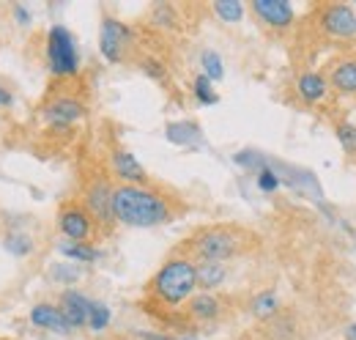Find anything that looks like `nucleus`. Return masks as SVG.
<instances>
[{"label":"nucleus","instance_id":"nucleus-1","mask_svg":"<svg viewBox=\"0 0 356 340\" xmlns=\"http://www.w3.org/2000/svg\"><path fill=\"white\" fill-rule=\"evenodd\" d=\"M113 217L127 228H156L173 222L176 206L170 195L154 190L151 184L145 187L118 184L113 190Z\"/></svg>","mask_w":356,"mask_h":340},{"label":"nucleus","instance_id":"nucleus-2","mask_svg":"<svg viewBox=\"0 0 356 340\" xmlns=\"http://www.w3.org/2000/svg\"><path fill=\"white\" fill-rule=\"evenodd\" d=\"M148 294L168 310H176L181 304H186L197 294V266H195V261L186 258V255L168 258L159 266V272L151 277Z\"/></svg>","mask_w":356,"mask_h":340},{"label":"nucleus","instance_id":"nucleus-3","mask_svg":"<svg viewBox=\"0 0 356 340\" xmlns=\"http://www.w3.org/2000/svg\"><path fill=\"white\" fill-rule=\"evenodd\" d=\"M252 245V236L233 225H211L200 228L195 236L186 239V247H181V255L192 258L195 263H225L236 255H241Z\"/></svg>","mask_w":356,"mask_h":340},{"label":"nucleus","instance_id":"nucleus-4","mask_svg":"<svg viewBox=\"0 0 356 340\" xmlns=\"http://www.w3.org/2000/svg\"><path fill=\"white\" fill-rule=\"evenodd\" d=\"M47 69L52 77H74L80 72V52H77V39L66 25H52L47 31Z\"/></svg>","mask_w":356,"mask_h":340},{"label":"nucleus","instance_id":"nucleus-5","mask_svg":"<svg viewBox=\"0 0 356 340\" xmlns=\"http://www.w3.org/2000/svg\"><path fill=\"white\" fill-rule=\"evenodd\" d=\"M134 47V31L115 20V17H104L102 20V31H99V52L107 63H124L129 58Z\"/></svg>","mask_w":356,"mask_h":340},{"label":"nucleus","instance_id":"nucleus-6","mask_svg":"<svg viewBox=\"0 0 356 340\" xmlns=\"http://www.w3.org/2000/svg\"><path fill=\"white\" fill-rule=\"evenodd\" d=\"M318 28L332 39H354L356 36V14L346 3H323L315 14Z\"/></svg>","mask_w":356,"mask_h":340},{"label":"nucleus","instance_id":"nucleus-7","mask_svg":"<svg viewBox=\"0 0 356 340\" xmlns=\"http://www.w3.org/2000/svg\"><path fill=\"white\" fill-rule=\"evenodd\" d=\"M58 231L66 236V242H90L99 225L93 222V217L83 203L69 201L58 212Z\"/></svg>","mask_w":356,"mask_h":340},{"label":"nucleus","instance_id":"nucleus-8","mask_svg":"<svg viewBox=\"0 0 356 340\" xmlns=\"http://www.w3.org/2000/svg\"><path fill=\"white\" fill-rule=\"evenodd\" d=\"M86 102H80L77 96H69V93H60L55 99H49L42 110V118L47 121V127L52 129H69L74 124H80L86 118Z\"/></svg>","mask_w":356,"mask_h":340},{"label":"nucleus","instance_id":"nucleus-9","mask_svg":"<svg viewBox=\"0 0 356 340\" xmlns=\"http://www.w3.org/2000/svg\"><path fill=\"white\" fill-rule=\"evenodd\" d=\"M113 190L115 187H110L107 178H96V181H90L86 195H83V206L88 209L93 222L102 231L115 225V217H113Z\"/></svg>","mask_w":356,"mask_h":340},{"label":"nucleus","instance_id":"nucleus-10","mask_svg":"<svg viewBox=\"0 0 356 340\" xmlns=\"http://www.w3.org/2000/svg\"><path fill=\"white\" fill-rule=\"evenodd\" d=\"M250 8H252V14L258 17V22L264 28L277 31V33L291 31L293 22H296V11L288 0H252Z\"/></svg>","mask_w":356,"mask_h":340},{"label":"nucleus","instance_id":"nucleus-11","mask_svg":"<svg viewBox=\"0 0 356 340\" xmlns=\"http://www.w3.org/2000/svg\"><path fill=\"white\" fill-rule=\"evenodd\" d=\"M110 170H113V176H115L121 184H132V187H145V184H148L145 168L134 160V154L127 151V148H115V151L110 154Z\"/></svg>","mask_w":356,"mask_h":340},{"label":"nucleus","instance_id":"nucleus-12","mask_svg":"<svg viewBox=\"0 0 356 340\" xmlns=\"http://www.w3.org/2000/svg\"><path fill=\"white\" fill-rule=\"evenodd\" d=\"M329 88L340 96H356V55H343L329 63Z\"/></svg>","mask_w":356,"mask_h":340},{"label":"nucleus","instance_id":"nucleus-13","mask_svg":"<svg viewBox=\"0 0 356 340\" xmlns=\"http://www.w3.org/2000/svg\"><path fill=\"white\" fill-rule=\"evenodd\" d=\"M90 302H93V299H88L86 294H80V291H74V288H69V291H63V294H60L58 307H60V313H63V318L69 321V327H72V330L88 327Z\"/></svg>","mask_w":356,"mask_h":340},{"label":"nucleus","instance_id":"nucleus-14","mask_svg":"<svg viewBox=\"0 0 356 340\" xmlns=\"http://www.w3.org/2000/svg\"><path fill=\"white\" fill-rule=\"evenodd\" d=\"M329 93H332L329 80H326V75H321V72H302V75L296 77V96H299L305 105H321Z\"/></svg>","mask_w":356,"mask_h":340},{"label":"nucleus","instance_id":"nucleus-15","mask_svg":"<svg viewBox=\"0 0 356 340\" xmlns=\"http://www.w3.org/2000/svg\"><path fill=\"white\" fill-rule=\"evenodd\" d=\"M31 324L39 327V330L58 332V335H69V332H72V327H69V321L63 318L60 307H58V304H49V302H39L36 307H31Z\"/></svg>","mask_w":356,"mask_h":340},{"label":"nucleus","instance_id":"nucleus-16","mask_svg":"<svg viewBox=\"0 0 356 340\" xmlns=\"http://www.w3.org/2000/svg\"><path fill=\"white\" fill-rule=\"evenodd\" d=\"M225 313V302L217 294H206V291H200V294H195V297L186 302V316L189 318H195V321H217L220 316Z\"/></svg>","mask_w":356,"mask_h":340},{"label":"nucleus","instance_id":"nucleus-17","mask_svg":"<svg viewBox=\"0 0 356 340\" xmlns=\"http://www.w3.org/2000/svg\"><path fill=\"white\" fill-rule=\"evenodd\" d=\"M165 137L181 148H200L203 146V132H200V124H195V121H170L165 127Z\"/></svg>","mask_w":356,"mask_h":340},{"label":"nucleus","instance_id":"nucleus-18","mask_svg":"<svg viewBox=\"0 0 356 340\" xmlns=\"http://www.w3.org/2000/svg\"><path fill=\"white\" fill-rule=\"evenodd\" d=\"M195 266H197V288L206 291V294L217 291L225 280H227V266L225 263L206 261V263H195Z\"/></svg>","mask_w":356,"mask_h":340},{"label":"nucleus","instance_id":"nucleus-19","mask_svg":"<svg viewBox=\"0 0 356 340\" xmlns=\"http://www.w3.org/2000/svg\"><path fill=\"white\" fill-rule=\"evenodd\" d=\"M58 253L74 263H96L102 258V250L93 247L90 242H63V245H58Z\"/></svg>","mask_w":356,"mask_h":340},{"label":"nucleus","instance_id":"nucleus-20","mask_svg":"<svg viewBox=\"0 0 356 340\" xmlns=\"http://www.w3.org/2000/svg\"><path fill=\"white\" fill-rule=\"evenodd\" d=\"M178 11L170 6V3H154L151 8V25L162 28V31H176L178 28Z\"/></svg>","mask_w":356,"mask_h":340},{"label":"nucleus","instance_id":"nucleus-21","mask_svg":"<svg viewBox=\"0 0 356 340\" xmlns=\"http://www.w3.org/2000/svg\"><path fill=\"white\" fill-rule=\"evenodd\" d=\"M250 310H252V316H258V318H274V316L280 313V299H277L274 291H261L258 297H252Z\"/></svg>","mask_w":356,"mask_h":340},{"label":"nucleus","instance_id":"nucleus-22","mask_svg":"<svg viewBox=\"0 0 356 340\" xmlns=\"http://www.w3.org/2000/svg\"><path fill=\"white\" fill-rule=\"evenodd\" d=\"M192 96L197 99V105H217V102H220V96H217V91H214V83H211L206 75H197V77L192 80Z\"/></svg>","mask_w":356,"mask_h":340},{"label":"nucleus","instance_id":"nucleus-23","mask_svg":"<svg viewBox=\"0 0 356 340\" xmlns=\"http://www.w3.org/2000/svg\"><path fill=\"white\" fill-rule=\"evenodd\" d=\"M3 247H6L8 253L14 255V258H25V255L33 253V239H31L28 233H19V231H14V233H8V236H6Z\"/></svg>","mask_w":356,"mask_h":340},{"label":"nucleus","instance_id":"nucleus-24","mask_svg":"<svg viewBox=\"0 0 356 340\" xmlns=\"http://www.w3.org/2000/svg\"><path fill=\"white\" fill-rule=\"evenodd\" d=\"M200 66H203V75H206L211 83H220V80L225 77L222 58H220L214 49H203V55H200Z\"/></svg>","mask_w":356,"mask_h":340},{"label":"nucleus","instance_id":"nucleus-25","mask_svg":"<svg viewBox=\"0 0 356 340\" xmlns=\"http://www.w3.org/2000/svg\"><path fill=\"white\" fill-rule=\"evenodd\" d=\"M110 318H113V313H110V307L104 302H90L88 327L93 332H104L110 327Z\"/></svg>","mask_w":356,"mask_h":340},{"label":"nucleus","instance_id":"nucleus-26","mask_svg":"<svg viewBox=\"0 0 356 340\" xmlns=\"http://www.w3.org/2000/svg\"><path fill=\"white\" fill-rule=\"evenodd\" d=\"M214 14L222 20V22H241V17H244V6L238 3V0H217L214 3Z\"/></svg>","mask_w":356,"mask_h":340},{"label":"nucleus","instance_id":"nucleus-27","mask_svg":"<svg viewBox=\"0 0 356 340\" xmlns=\"http://www.w3.org/2000/svg\"><path fill=\"white\" fill-rule=\"evenodd\" d=\"M233 162H236L238 168L258 173V170H264V168L268 165V157H264V154H258V151H238V154L233 157Z\"/></svg>","mask_w":356,"mask_h":340},{"label":"nucleus","instance_id":"nucleus-28","mask_svg":"<svg viewBox=\"0 0 356 340\" xmlns=\"http://www.w3.org/2000/svg\"><path fill=\"white\" fill-rule=\"evenodd\" d=\"M255 184H258V190H261V192H266V195L277 192V190L282 187V184H280V176H277V173H274V168H271V160H268L266 168L255 173Z\"/></svg>","mask_w":356,"mask_h":340},{"label":"nucleus","instance_id":"nucleus-29","mask_svg":"<svg viewBox=\"0 0 356 340\" xmlns=\"http://www.w3.org/2000/svg\"><path fill=\"white\" fill-rule=\"evenodd\" d=\"M140 69H143V75H148V77L156 80V83H165V80H168V69H165V63L156 61V58H143V61H140Z\"/></svg>","mask_w":356,"mask_h":340},{"label":"nucleus","instance_id":"nucleus-30","mask_svg":"<svg viewBox=\"0 0 356 340\" xmlns=\"http://www.w3.org/2000/svg\"><path fill=\"white\" fill-rule=\"evenodd\" d=\"M337 137H340V143H343V148L348 154H356V127H351V124H337Z\"/></svg>","mask_w":356,"mask_h":340},{"label":"nucleus","instance_id":"nucleus-31","mask_svg":"<svg viewBox=\"0 0 356 340\" xmlns=\"http://www.w3.org/2000/svg\"><path fill=\"white\" fill-rule=\"evenodd\" d=\"M52 277L60 280V283H74V280L80 277V269H77L74 263H63V266L52 269Z\"/></svg>","mask_w":356,"mask_h":340},{"label":"nucleus","instance_id":"nucleus-32","mask_svg":"<svg viewBox=\"0 0 356 340\" xmlns=\"http://www.w3.org/2000/svg\"><path fill=\"white\" fill-rule=\"evenodd\" d=\"M14 20H17L19 25H31V22H33V14H31L25 6H14Z\"/></svg>","mask_w":356,"mask_h":340},{"label":"nucleus","instance_id":"nucleus-33","mask_svg":"<svg viewBox=\"0 0 356 340\" xmlns=\"http://www.w3.org/2000/svg\"><path fill=\"white\" fill-rule=\"evenodd\" d=\"M140 340H184V338H173V335H162V332H137Z\"/></svg>","mask_w":356,"mask_h":340},{"label":"nucleus","instance_id":"nucleus-34","mask_svg":"<svg viewBox=\"0 0 356 340\" xmlns=\"http://www.w3.org/2000/svg\"><path fill=\"white\" fill-rule=\"evenodd\" d=\"M11 102H14V99H11V93H8V88H3V85H0V107H8Z\"/></svg>","mask_w":356,"mask_h":340},{"label":"nucleus","instance_id":"nucleus-35","mask_svg":"<svg viewBox=\"0 0 356 340\" xmlns=\"http://www.w3.org/2000/svg\"><path fill=\"white\" fill-rule=\"evenodd\" d=\"M346 340H356V324H348V327H346Z\"/></svg>","mask_w":356,"mask_h":340}]
</instances>
